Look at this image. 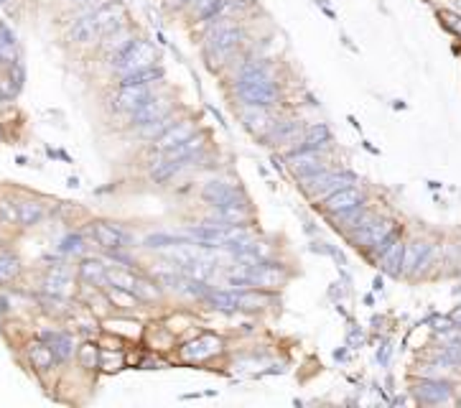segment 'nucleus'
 <instances>
[{
	"label": "nucleus",
	"instance_id": "obj_1",
	"mask_svg": "<svg viewBox=\"0 0 461 408\" xmlns=\"http://www.w3.org/2000/svg\"><path fill=\"white\" fill-rule=\"evenodd\" d=\"M225 23L212 26L204 41V59L209 61V67H222L225 61H229L237 47L245 41V28L240 23H234L232 18H222Z\"/></svg>",
	"mask_w": 461,
	"mask_h": 408
},
{
	"label": "nucleus",
	"instance_id": "obj_2",
	"mask_svg": "<svg viewBox=\"0 0 461 408\" xmlns=\"http://www.w3.org/2000/svg\"><path fill=\"white\" fill-rule=\"evenodd\" d=\"M107 61H110V67H113L115 77H125V74L138 72V69L156 67V64L160 61V54H158V49L151 44V41L133 36V39L127 41L125 47L120 49V51L113 54Z\"/></svg>",
	"mask_w": 461,
	"mask_h": 408
},
{
	"label": "nucleus",
	"instance_id": "obj_3",
	"mask_svg": "<svg viewBox=\"0 0 461 408\" xmlns=\"http://www.w3.org/2000/svg\"><path fill=\"white\" fill-rule=\"evenodd\" d=\"M298 184H301L303 194H306L308 199L321 202V199H327L329 194H334L336 189L355 184V176L347 174V171H341V174H339V171L324 168V171H319V174H311V176L298 179Z\"/></svg>",
	"mask_w": 461,
	"mask_h": 408
},
{
	"label": "nucleus",
	"instance_id": "obj_4",
	"mask_svg": "<svg viewBox=\"0 0 461 408\" xmlns=\"http://www.w3.org/2000/svg\"><path fill=\"white\" fill-rule=\"evenodd\" d=\"M234 94L242 100V105L270 107V110L281 102V87L275 80L234 82Z\"/></svg>",
	"mask_w": 461,
	"mask_h": 408
},
{
	"label": "nucleus",
	"instance_id": "obj_5",
	"mask_svg": "<svg viewBox=\"0 0 461 408\" xmlns=\"http://www.w3.org/2000/svg\"><path fill=\"white\" fill-rule=\"evenodd\" d=\"M160 82H156V85H122V87H118L115 89V94H113V113H118V115H130V113H135L138 107L143 105L146 100H151L156 92H158V87Z\"/></svg>",
	"mask_w": 461,
	"mask_h": 408
},
{
	"label": "nucleus",
	"instance_id": "obj_6",
	"mask_svg": "<svg viewBox=\"0 0 461 408\" xmlns=\"http://www.w3.org/2000/svg\"><path fill=\"white\" fill-rule=\"evenodd\" d=\"M89 233H92V240L107 253L110 250H127L133 245V235L120 225H113V222H92Z\"/></svg>",
	"mask_w": 461,
	"mask_h": 408
},
{
	"label": "nucleus",
	"instance_id": "obj_7",
	"mask_svg": "<svg viewBox=\"0 0 461 408\" xmlns=\"http://www.w3.org/2000/svg\"><path fill=\"white\" fill-rule=\"evenodd\" d=\"M171 110H176L174 107V100L168 97V94H158L156 92L151 100H146L143 102L135 113H130L127 115V120H130V128H143V125H148V123H153V120H158V118H163V115H168Z\"/></svg>",
	"mask_w": 461,
	"mask_h": 408
},
{
	"label": "nucleus",
	"instance_id": "obj_8",
	"mask_svg": "<svg viewBox=\"0 0 461 408\" xmlns=\"http://www.w3.org/2000/svg\"><path fill=\"white\" fill-rule=\"evenodd\" d=\"M225 350V342L217 335H199L196 340L187 342L184 347L179 350V357L184 362H204L217 357Z\"/></svg>",
	"mask_w": 461,
	"mask_h": 408
},
{
	"label": "nucleus",
	"instance_id": "obj_9",
	"mask_svg": "<svg viewBox=\"0 0 461 408\" xmlns=\"http://www.w3.org/2000/svg\"><path fill=\"white\" fill-rule=\"evenodd\" d=\"M201 199L214 209V207H225V204L245 199V194H242V189L237 187V184H229V181H225V179H212L201 187Z\"/></svg>",
	"mask_w": 461,
	"mask_h": 408
},
{
	"label": "nucleus",
	"instance_id": "obj_10",
	"mask_svg": "<svg viewBox=\"0 0 461 408\" xmlns=\"http://www.w3.org/2000/svg\"><path fill=\"white\" fill-rule=\"evenodd\" d=\"M286 161H288V171H291L296 179L319 174V171L329 168L327 159L321 156V151H291V154L286 156Z\"/></svg>",
	"mask_w": 461,
	"mask_h": 408
},
{
	"label": "nucleus",
	"instance_id": "obj_11",
	"mask_svg": "<svg viewBox=\"0 0 461 408\" xmlns=\"http://www.w3.org/2000/svg\"><path fill=\"white\" fill-rule=\"evenodd\" d=\"M92 18H94V26H97V31H100V41L105 39V36L115 34V31H120V28L127 26L125 8H122L120 3H115V0H110L107 6L100 8V11H94Z\"/></svg>",
	"mask_w": 461,
	"mask_h": 408
},
{
	"label": "nucleus",
	"instance_id": "obj_12",
	"mask_svg": "<svg viewBox=\"0 0 461 408\" xmlns=\"http://www.w3.org/2000/svg\"><path fill=\"white\" fill-rule=\"evenodd\" d=\"M41 286H44V294L69 296L74 291V271L67 263H56V266L46 268Z\"/></svg>",
	"mask_w": 461,
	"mask_h": 408
},
{
	"label": "nucleus",
	"instance_id": "obj_13",
	"mask_svg": "<svg viewBox=\"0 0 461 408\" xmlns=\"http://www.w3.org/2000/svg\"><path fill=\"white\" fill-rule=\"evenodd\" d=\"M196 128H199V125H196L194 118H179L174 125L168 128L166 133L160 135V138H156V141H153V151H158V154H163V151H171V148H176L179 143L189 141V138L196 133Z\"/></svg>",
	"mask_w": 461,
	"mask_h": 408
},
{
	"label": "nucleus",
	"instance_id": "obj_14",
	"mask_svg": "<svg viewBox=\"0 0 461 408\" xmlns=\"http://www.w3.org/2000/svg\"><path fill=\"white\" fill-rule=\"evenodd\" d=\"M434 258V245H428V242H405L403 245V266H400V276H413L418 271L431 263Z\"/></svg>",
	"mask_w": 461,
	"mask_h": 408
},
{
	"label": "nucleus",
	"instance_id": "obj_15",
	"mask_svg": "<svg viewBox=\"0 0 461 408\" xmlns=\"http://www.w3.org/2000/svg\"><path fill=\"white\" fill-rule=\"evenodd\" d=\"M357 204H365V194H362L360 189L357 187H341V189H336L334 194H329L327 199H324V212L329 214V217H334V214H339V212H347V209H352V207H357Z\"/></svg>",
	"mask_w": 461,
	"mask_h": 408
},
{
	"label": "nucleus",
	"instance_id": "obj_16",
	"mask_svg": "<svg viewBox=\"0 0 461 408\" xmlns=\"http://www.w3.org/2000/svg\"><path fill=\"white\" fill-rule=\"evenodd\" d=\"M77 278H80L84 286H97L105 288L107 286V266L94 258V255H82L80 263H77Z\"/></svg>",
	"mask_w": 461,
	"mask_h": 408
},
{
	"label": "nucleus",
	"instance_id": "obj_17",
	"mask_svg": "<svg viewBox=\"0 0 461 408\" xmlns=\"http://www.w3.org/2000/svg\"><path fill=\"white\" fill-rule=\"evenodd\" d=\"M240 118L245 120V125H248L255 135H260V138H265V135L270 133V128L275 125V118H273V113H270V107L242 105Z\"/></svg>",
	"mask_w": 461,
	"mask_h": 408
},
{
	"label": "nucleus",
	"instance_id": "obj_18",
	"mask_svg": "<svg viewBox=\"0 0 461 408\" xmlns=\"http://www.w3.org/2000/svg\"><path fill=\"white\" fill-rule=\"evenodd\" d=\"M69 41L74 47H94L100 44V31L94 26L92 16H77L74 23L69 26Z\"/></svg>",
	"mask_w": 461,
	"mask_h": 408
},
{
	"label": "nucleus",
	"instance_id": "obj_19",
	"mask_svg": "<svg viewBox=\"0 0 461 408\" xmlns=\"http://www.w3.org/2000/svg\"><path fill=\"white\" fill-rule=\"evenodd\" d=\"M303 123L301 120H275V125L270 128V133L263 138L267 143H278V146H286V143H298L303 135Z\"/></svg>",
	"mask_w": 461,
	"mask_h": 408
},
{
	"label": "nucleus",
	"instance_id": "obj_20",
	"mask_svg": "<svg viewBox=\"0 0 461 408\" xmlns=\"http://www.w3.org/2000/svg\"><path fill=\"white\" fill-rule=\"evenodd\" d=\"M270 304H273L270 291H263V288H242V291H237V311L258 314V311H265Z\"/></svg>",
	"mask_w": 461,
	"mask_h": 408
},
{
	"label": "nucleus",
	"instance_id": "obj_21",
	"mask_svg": "<svg viewBox=\"0 0 461 408\" xmlns=\"http://www.w3.org/2000/svg\"><path fill=\"white\" fill-rule=\"evenodd\" d=\"M329 143H331L329 128L324 123H316V125L303 128L301 141L296 143L293 151H324V148H329Z\"/></svg>",
	"mask_w": 461,
	"mask_h": 408
},
{
	"label": "nucleus",
	"instance_id": "obj_22",
	"mask_svg": "<svg viewBox=\"0 0 461 408\" xmlns=\"http://www.w3.org/2000/svg\"><path fill=\"white\" fill-rule=\"evenodd\" d=\"M46 220V204L39 199H18V228H36Z\"/></svg>",
	"mask_w": 461,
	"mask_h": 408
},
{
	"label": "nucleus",
	"instance_id": "obj_23",
	"mask_svg": "<svg viewBox=\"0 0 461 408\" xmlns=\"http://www.w3.org/2000/svg\"><path fill=\"white\" fill-rule=\"evenodd\" d=\"M413 395L421 403H443L451 398V385L441 381H421L413 388Z\"/></svg>",
	"mask_w": 461,
	"mask_h": 408
},
{
	"label": "nucleus",
	"instance_id": "obj_24",
	"mask_svg": "<svg viewBox=\"0 0 461 408\" xmlns=\"http://www.w3.org/2000/svg\"><path fill=\"white\" fill-rule=\"evenodd\" d=\"M41 340H44L49 347H51L56 362H67L69 357H74V352H77L74 337L67 335V332H46V335H41Z\"/></svg>",
	"mask_w": 461,
	"mask_h": 408
},
{
	"label": "nucleus",
	"instance_id": "obj_25",
	"mask_svg": "<svg viewBox=\"0 0 461 408\" xmlns=\"http://www.w3.org/2000/svg\"><path fill=\"white\" fill-rule=\"evenodd\" d=\"M26 355H28V360H31V365H34V370H39V373H49V370L53 368V362H56L51 347H49L44 340H31V342H28Z\"/></svg>",
	"mask_w": 461,
	"mask_h": 408
},
{
	"label": "nucleus",
	"instance_id": "obj_26",
	"mask_svg": "<svg viewBox=\"0 0 461 408\" xmlns=\"http://www.w3.org/2000/svg\"><path fill=\"white\" fill-rule=\"evenodd\" d=\"M214 217L220 222H227V225H240V222H248L253 217V209H250V202L245 197V199L225 204V207H214Z\"/></svg>",
	"mask_w": 461,
	"mask_h": 408
},
{
	"label": "nucleus",
	"instance_id": "obj_27",
	"mask_svg": "<svg viewBox=\"0 0 461 408\" xmlns=\"http://www.w3.org/2000/svg\"><path fill=\"white\" fill-rule=\"evenodd\" d=\"M403 245H405V242H403L400 237H395V240L390 242L388 248H385L380 255H377V261H380V268H382V271H385L388 276H400Z\"/></svg>",
	"mask_w": 461,
	"mask_h": 408
},
{
	"label": "nucleus",
	"instance_id": "obj_28",
	"mask_svg": "<svg viewBox=\"0 0 461 408\" xmlns=\"http://www.w3.org/2000/svg\"><path fill=\"white\" fill-rule=\"evenodd\" d=\"M20 271H23V263H20L18 255L11 248H6V245H0V286L3 283H13L20 276Z\"/></svg>",
	"mask_w": 461,
	"mask_h": 408
},
{
	"label": "nucleus",
	"instance_id": "obj_29",
	"mask_svg": "<svg viewBox=\"0 0 461 408\" xmlns=\"http://www.w3.org/2000/svg\"><path fill=\"white\" fill-rule=\"evenodd\" d=\"M176 120H179V113H176V110H171V113L163 115V118H158V120L148 123V125H143V128H135V135H138V138H143V141L153 143L156 138H160V135L166 133L168 128L174 125Z\"/></svg>",
	"mask_w": 461,
	"mask_h": 408
},
{
	"label": "nucleus",
	"instance_id": "obj_30",
	"mask_svg": "<svg viewBox=\"0 0 461 408\" xmlns=\"http://www.w3.org/2000/svg\"><path fill=\"white\" fill-rule=\"evenodd\" d=\"M133 294L141 304H156L163 299V288H160V283L153 281V278L138 276V278H135V286H133Z\"/></svg>",
	"mask_w": 461,
	"mask_h": 408
},
{
	"label": "nucleus",
	"instance_id": "obj_31",
	"mask_svg": "<svg viewBox=\"0 0 461 408\" xmlns=\"http://www.w3.org/2000/svg\"><path fill=\"white\" fill-rule=\"evenodd\" d=\"M163 77H166L163 67L156 64V67L138 69V72H130L125 77H118V87H122V85H156V82H163Z\"/></svg>",
	"mask_w": 461,
	"mask_h": 408
},
{
	"label": "nucleus",
	"instance_id": "obj_32",
	"mask_svg": "<svg viewBox=\"0 0 461 408\" xmlns=\"http://www.w3.org/2000/svg\"><path fill=\"white\" fill-rule=\"evenodd\" d=\"M105 294L113 304V309H120L122 314H133L135 309L141 307V302L135 299L133 291H125V288H118V286H105Z\"/></svg>",
	"mask_w": 461,
	"mask_h": 408
},
{
	"label": "nucleus",
	"instance_id": "obj_33",
	"mask_svg": "<svg viewBox=\"0 0 461 408\" xmlns=\"http://www.w3.org/2000/svg\"><path fill=\"white\" fill-rule=\"evenodd\" d=\"M39 307H41L44 314L56 316V319H61V316H67L69 311H72L67 296H56V294H44L39 299Z\"/></svg>",
	"mask_w": 461,
	"mask_h": 408
},
{
	"label": "nucleus",
	"instance_id": "obj_34",
	"mask_svg": "<svg viewBox=\"0 0 461 408\" xmlns=\"http://www.w3.org/2000/svg\"><path fill=\"white\" fill-rule=\"evenodd\" d=\"M87 248L89 245L82 233H69L67 237L59 240V253L67 255V258H82V255H87Z\"/></svg>",
	"mask_w": 461,
	"mask_h": 408
},
{
	"label": "nucleus",
	"instance_id": "obj_35",
	"mask_svg": "<svg viewBox=\"0 0 461 408\" xmlns=\"http://www.w3.org/2000/svg\"><path fill=\"white\" fill-rule=\"evenodd\" d=\"M135 278H138V276H135L133 268H125V266L110 268L107 266V286H118V288H125V291H133Z\"/></svg>",
	"mask_w": 461,
	"mask_h": 408
},
{
	"label": "nucleus",
	"instance_id": "obj_36",
	"mask_svg": "<svg viewBox=\"0 0 461 408\" xmlns=\"http://www.w3.org/2000/svg\"><path fill=\"white\" fill-rule=\"evenodd\" d=\"M204 302L209 307L220 309V311H237V288H227V291H209Z\"/></svg>",
	"mask_w": 461,
	"mask_h": 408
},
{
	"label": "nucleus",
	"instance_id": "obj_37",
	"mask_svg": "<svg viewBox=\"0 0 461 408\" xmlns=\"http://www.w3.org/2000/svg\"><path fill=\"white\" fill-rule=\"evenodd\" d=\"M77 360L84 370H97L100 368V345H94V342H84L77 347Z\"/></svg>",
	"mask_w": 461,
	"mask_h": 408
},
{
	"label": "nucleus",
	"instance_id": "obj_38",
	"mask_svg": "<svg viewBox=\"0 0 461 408\" xmlns=\"http://www.w3.org/2000/svg\"><path fill=\"white\" fill-rule=\"evenodd\" d=\"M0 220L6 225H18V199L0 197Z\"/></svg>",
	"mask_w": 461,
	"mask_h": 408
},
{
	"label": "nucleus",
	"instance_id": "obj_39",
	"mask_svg": "<svg viewBox=\"0 0 461 408\" xmlns=\"http://www.w3.org/2000/svg\"><path fill=\"white\" fill-rule=\"evenodd\" d=\"M100 368L107 370V373H115V370L122 368V355H113L110 350H100Z\"/></svg>",
	"mask_w": 461,
	"mask_h": 408
},
{
	"label": "nucleus",
	"instance_id": "obj_40",
	"mask_svg": "<svg viewBox=\"0 0 461 408\" xmlns=\"http://www.w3.org/2000/svg\"><path fill=\"white\" fill-rule=\"evenodd\" d=\"M179 237H171V235H151L146 240V248L151 250H160V248H174Z\"/></svg>",
	"mask_w": 461,
	"mask_h": 408
},
{
	"label": "nucleus",
	"instance_id": "obj_41",
	"mask_svg": "<svg viewBox=\"0 0 461 408\" xmlns=\"http://www.w3.org/2000/svg\"><path fill=\"white\" fill-rule=\"evenodd\" d=\"M107 3H110V0H80V3H77V16H92L94 11H100Z\"/></svg>",
	"mask_w": 461,
	"mask_h": 408
},
{
	"label": "nucleus",
	"instance_id": "obj_42",
	"mask_svg": "<svg viewBox=\"0 0 461 408\" xmlns=\"http://www.w3.org/2000/svg\"><path fill=\"white\" fill-rule=\"evenodd\" d=\"M189 3H191V0H168V8H189Z\"/></svg>",
	"mask_w": 461,
	"mask_h": 408
},
{
	"label": "nucleus",
	"instance_id": "obj_43",
	"mask_svg": "<svg viewBox=\"0 0 461 408\" xmlns=\"http://www.w3.org/2000/svg\"><path fill=\"white\" fill-rule=\"evenodd\" d=\"M448 319L454 321L456 327H461V307H459V309H454V311H451V314H448Z\"/></svg>",
	"mask_w": 461,
	"mask_h": 408
},
{
	"label": "nucleus",
	"instance_id": "obj_44",
	"mask_svg": "<svg viewBox=\"0 0 461 408\" xmlns=\"http://www.w3.org/2000/svg\"><path fill=\"white\" fill-rule=\"evenodd\" d=\"M443 18H448V26H454L456 31H459V34H461V23H456V18H454V16H451V13H446V16H443ZM459 20H461V18H459Z\"/></svg>",
	"mask_w": 461,
	"mask_h": 408
},
{
	"label": "nucleus",
	"instance_id": "obj_45",
	"mask_svg": "<svg viewBox=\"0 0 461 408\" xmlns=\"http://www.w3.org/2000/svg\"><path fill=\"white\" fill-rule=\"evenodd\" d=\"M8 3H11V0H0V6H8Z\"/></svg>",
	"mask_w": 461,
	"mask_h": 408
},
{
	"label": "nucleus",
	"instance_id": "obj_46",
	"mask_svg": "<svg viewBox=\"0 0 461 408\" xmlns=\"http://www.w3.org/2000/svg\"><path fill=\"white\" fill-rule=\"evenodd\" d=\"M69 3H74V6H77V3H80V0H69Z\"/></svg>",
	"mask_w": 461,
	"mask_h": 408
}]
</instances>
